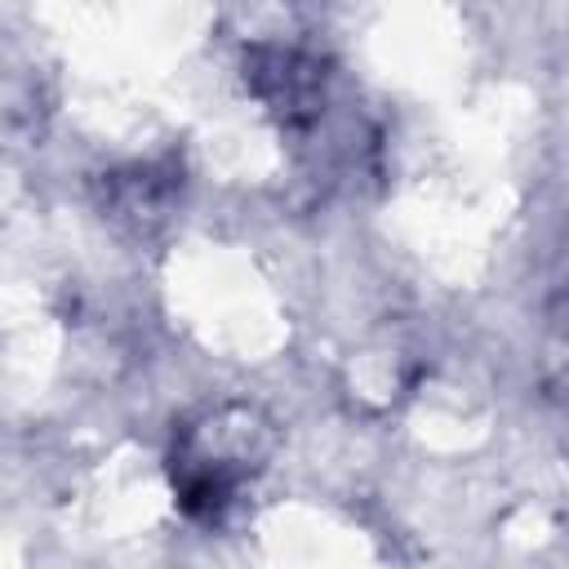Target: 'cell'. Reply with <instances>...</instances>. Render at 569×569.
Masks as SVG:
<instances>
[{
    "label": "cell",
    "mask_w": 569,
    "mask_h": 569,
    "mask_svg": "<svg viewBox=\"0 0 569 569\" xmlns=\"http://www.w3.org/2000/svg\"><path fill=\"white\" fill-rule=\"evenodd\" d=\"M271 431L253 409L227 405L182 431L173 449V489L191 516H218L236 489L262 467Z\"/></svg>",
    "instance_id": "1"
}]
</instances>
